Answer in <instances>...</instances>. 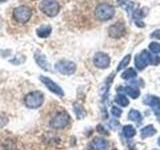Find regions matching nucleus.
I'll return each mask as SVG.
<instances>
[{
  "label": "nucleus",
  "mask_w": 160,
  "mask_h": 150,
  "mask_svg": "<svg viewBox=\"0 0 160 150\" xmlns=\"http://www.w3.org/2000/svg\"><path fill=\"white\" fill-rule=\"evenodd\" d=\"M39 9L48 17H55L60 11V5L57 0H42Z\"/></svg>",
  "instance_id": "4"
},
{
  "label": "nucleus",
  "mask_w": 160,
  "mask_h": 150,
  "mask_svg": "<svg viewBox=\"0 0 160 150\" xmlns=\"http://www.w3.org/2000/svg\"><path fill=\"white\" fill-rule=\"evenodd\" d=\"M55 69H56V71H58L60 74L72 75L76 71L77 66L73 61H71V60L61 59L55 64Z\"/></svg>",
  "instance_id": "6"
},
{
  "label": "nucleus",
  "mask_w": 160,
  "mask_h": 150,
  "mask_svg": "<svg viewBox=\"0 0 160 150\" xmlns=\"http://www.w3.org/2000/svg\"><path fill=\"white\" fill-rule=\"evenodd\" d=\"M73 110L78 119H81L85 116V110L83 108L82 105H80L79 103H74L73 105Z\"/></svg>",
  "instance_id": "21"
},
{
  "label": "nucleus",
  "mask_w": 160,
  "mask_h": 150,
  "mask_svg": "<svg viewBox=\"0 0 160 150\" xmlns=\"http://www.w3.org/2000/svg\"><path fill=\"white\" fill-rule=\"evenodd\" d=\"M135 67L138 70H143L146 68L147 65H158L160 63V57L158 55L150 54L147 50H143L141 53L137 54L134 59Z\"/></svg>",
  "instance_id": "1"
},
{
  "label": "nucleus",
  "mask_w": 160,
  "mask_h": 150,
  "mask_svg": "<svg viewBox=\"0 0 160 150\" xmlns=\"http://www.w3.org/2000/svg\"><path fill=\"white\" fill-rule=\"evenodd\" d=\"M13 18L17 23L20 24H24L28 22L30 18L32 16V10L29 6L26 5H21V6H18L13 10Z\"/></svg>",
  "instance_id": "5"
},
{
  "label": "nucleus",
  "mask_w": 160,
  "mask_h": 150,
  "mask_svg": "<svg viewBox=\"0 0 160 150\" xmlns=\"http://www.w3.org/2000/svg\"><path fill=\"white\" fill-rule=\"evenodd\" d=\"M155 133H156V129L154 128L153 125H147V126L142 128L141 131H140V135H141L142 139H145L147 137H151Z\"/></svg>",
  "instance_id": "15"
},
{
  "label": "nucleus",
  "mask_w": 160,
  "mask_h": 150,
  "mask_svg": "<svg viewBox=\"0 0 160 150\" xmlns=\"http://www.w3.org/2000/svg\"><path fill=\"white\" fill-rule=\"evenodd\" d=\"M70 123V116L67 112L61 111L50 120V127L53 129H63Z\"/></svg>",
  "instance_id": "7"
},
{
  "label": "nucleus",
  "mask_w": 160,
  "mask_h": 150,
  "mask_svg": "<svg viewBox=\"0 0 160 150\" xmlns=\"http://www.w3.org/2000/svg\"><path fill=\"white\" fill-rule=\"evenodd\" d=\"M108 145L109 144L107 140H105L104 138H101V137H98L93 140L90 146H91L93 150H107Z\"/></svg>",
  "instance_id": "13"
},
{
  "label": "nucleus",
  "mask_w": 160,
  "mask_h": 150,
  "mask_svg": "<svg viewBox=\"0 0 160 150\" xmlns=\"http://www.w3.org/2000/svg\"><path fill=\"white\" fill-rule=\"evenodd\" d=\"M97 130H98V132H99V133H104V134H106V133H107L106 131H104L103 127H102V126H100V125L97 127Z\"/></svg>",
  "instance_id": "27"
},
{
  "label": "nucleus",
  "mask_w": 160,
  "mask_h": 150,
  "mask_svg": "<svg viewBox=\"0 0 160 150\" xmlns=\"http://www.w3.org/2000/svg\"><path fill=\"white\" fill-rule=\"evenodd\" d=\"M130 60H131V55L130 54H128V55H126L121 61H120V63H119V65L117 66V71H120V70H122V69H124L125 67L127 66V65L129 64V62H130Z\"/></svg>",
  "instance_id": "22"
},
{
  "label": "nucleus",
  "mask_w": 160,
  "mask_h": 150,
  "mask_svg": "<svg viewBox=\"0 0 160 150\" xmlns=\"http://www.w3.org/2000/svg\"><path fill=\"white\" fill-rule=\"evenodd\" d=\"M94 14L99 21H107L114 16L115 8L109 3H100L95 8Z\"/></svg>",
  "instance_id": "3"
},
{
  "label": "nucleus",
  "mask_w": 160,
  "mask_h": 150,
  "mask_svg": "<svg viewBox=\"0 0 160 150\" xmlns=\"http://www.w3.org/2000/svg\"><path fill=\"white\" fill-rule=\"evenodd\" d=\"M52 32V27L48 24H44L36 29V34L39 38H47Z\"/></svg>",
  "instance_id": "14"
},
{
  "label": "nucleus",
  "mask_w": 160,
  "mask_h": 150,
  "mask_svg": "<svg viewBox=\"0 0 160 150\" xmlns=\"http://www.w3.org/2000/svg\"><path fill=\"white\" fill-rule=\"evenodd\" d=\"M114 150H115V149H114Z\"/></svg>",
  "instance_id": "32"
},
{
  "label": "nucleus",
  "mask_w": 160,
  "mask_h": 150,
  "mask_svg": "<svg viewBox=\"0 0 160 150\" xmlns=\"http://www.w3.org/2000/svg\"><path fill=\"white\" fill-rule=\"evenodd\" d=\"M158 145L160 146V137H159V139H158Z\"/></svg>",
  "instance_id": "29"
},
{
  "label": "nucleus",
  "mask_w": 160,
  "mask_h": 150,
  "mask_svg": "<svg viewBox=\"0 0 160 150\" xmlns=\"http://www.w3.org/2000/svg\"><path fill=\"white\" fill-rule=\"evenodd\" d=\"M143 103L151 107L156 114H160V97L153 96V95H145Z\"/></svg>",
  "instance_id": "11"
},
{
  "label": "nucleus",
  "mask_w": 160,
  "mask_h": 150,
  "mask_svg": "<svg viewBox=\"0 0 160 150\" xmlns=\"http://www.w3.org/2000/svg\"><path fill=\"white\" fill-rule=\"evenodd\" d=\"M126 32V28L123 23H115L108 28V35L113 39H119L123 37Z\"/></svg>",
  "instance_id": "10"
},
{
  "label": "nucleus",
  "mask_w": 160,
  "mask_h": 150,
  "mask_svg": "<svg viewBox=\"0 0 160 150\" xmlns=\"http://www.w3.org/2000/svg\"><path fill=\"white\" fill-rule=\"evenodd\" d=\"M34 60L38 66L41 68L44 71H50L51 70V66H50V63L48 62V60L46 58L44 54H42L41 52L36 51L34 53Z\"/></svg>",
  "instance_id": "12"
},
{
  "label": "nucleus",
  "mask_w": 160,
  "mask_h": 150,
  "mask_svg": "<svg viewBox=\"0 0 160 150\" xmlns=\"http://www.w3.org/2000/svg\"><path fill=\"white\" fill-rule=\"evenodd\" d=\"M148 48L149 50L154 54H160V43L158 42H151L148 45Z\"/></svg>",
  "instance_id": "23"
},
{
  "label": "nucleus",
  "mask_w": 160,
  "mask_h": 150,
  "mask_svg": "<svg viewBox=\"0 0 160 150\" xmlns=\"http://www.w3.org/2000/svg\"><path fill=\"white\" fill-rule=\"evenodd\" d=\"M111 114L114 117H120L122 115V110L118 107H116V106H113L111 108Z\"/></svg>",
  "instance_id": "25"
},
{
  "label": "nucleus",
  "mask_w": 160,
  "mask_h": 150,
  "mask_svg": "<svg viewBox=\"0 0 160 150\" xmlns=\"http://www.w3.org/2000/svg\"><path fill=\"white\" fill-rule=\"evenodd\" d=\"M154 150H157V149H154Z\"/></svg>",
  "instance_id": "31"
},
{
  "label": "nucleus",
  "mask_w": 160,
  "mask_h": 150,
  "mask_svg": "<svg viewBox=\"0 0 160 150\" xmlns=\"http://www.w3.org/2000/svg\"><path fill=\"white\" fill-rule=\"evenodd\" d=\"M39 79H40V81L46 86V88L49 90V91H51L52 93H54L55 95H57V96H59V97L64 96L63 89L60 87L57 83H55L51 78H49L47 76H44V75H40Z\"/></svg>",
  "instance_id": "8"
},
{
  "label": "nucleus",
  "mask_w": 160,
  "mask_h": 150,
  "mask_svg": "<svg viewBox=\"0 0 160 150\" xmlns=\"http://www.w3.org/2000/svg\"><path fill=\"white\" fill-rule=\"evenodd\" d=\"M128 119L131 120V121H133V122H136L137 124H140L142 122V115L138 111V110L131 109L129 114H128Z\"/></svg>",
  "instance_id": "16"
},
{
  "label": "nucleus",
  "mask_w": 160,
  "mask_h": 150,
  "mask_svg": "<svg viewBox=\"0 0 160 150\" xmlns=\"http://www.w3.org/2000/svg\"><path fill=\"white\" fill-rule=\"evenodd\" d=\"M25 60H26V58H25V56H23V55H16V56H14L13 59H10L9 61L10 63H12L14 65H19V64H22L25 62Z\"/></svg>",
  "instance_id": "24"
},
{
  "label": "nucleus",
  "mask_w": 160,
  "mask_h": 150,
  "mask_svg": "<svg viewBox=\"0 0 160 150\" xmlns=\"http://www.w3.org/2000/svg\"><path fill=\"white\" fill-rule=\"evenodd\" d=\"M151 37L157 39V40H160V29H157V30H155V31H153L151 33Z\"/></svg>",
  "instance_id": "26"
},
{
  "label": "nucleus",
  "mask_w": 160,
  "mask_h": 150,
  "mask_svg": "<svg viewBox=\"0 0 160 150\" xmlns=\"http://www.w3.org/2000/svg\"><path fill=\"white\" fill-rule=\"evenodd\" d=\"M115 102H116L118 105L122 107H126L129 105V100L128 98L123 94H117L116 97H115Z\"/></svg>",
  "instance_id": "19"
},
{
  "label": "nucleus",
  "mask_w": 160,
  "mask_h": 150,
  "mask_svg": "<svg viewBox=\"0 0 160 150\" xmlns=\"http://www.w3.org/2000/svg\"><path fill=\"white\" fill-rule=\"evenodd\" d=\"M2 24H3V20L1 17H0V29H1V27H2Z\"/></svg>",
  "instance_id": "28"
},
{
  "label": "nucleus",
  "mask_w": 160,
  "mask_h": 150,
  "mask_svg": "<svg viewBox=\"0 0 160 150\" xmlns=\"http://www.w3.org/2000/svg\"><path fill=\"white\" fill-rule=\"evenodd\" d=\"M159 122H160V116H159Z\"/></svg>",
  "instance_id": "30"
},
{
  "label": "nucleus",
  "mask_w": 160,
  "mask_h": 150,
  "mask_svg": "<svg viewBox=\"0 0 160 150\" xmlns=\"http://www.w3.org/2000/svg\"><path fill=\"white\" fill-rule=\"evenodd\" d=\"M122 133L125 138H132L135 134H136V130L131 125H126L122 129Z\"/></svg>",
  "instance_id": "18"
},
{
  "label": "nucleus",
  "mask_w": 160,
  "mask_h": 150,
  "mask_svg": "<svg viewBox=\"0 0 160 150\" xmlns=\"http://www.w3.org/2000/svg\"><path fill=\"white\" fill-rule=\"evenodd\" d=\"M136 76H137V72L135 71V69H133V68H128L127 70H125V71L121 74V77L125 80L133 79Z\"/></svg>",
  "instance_id": "20"
},
{
  "label": "nucleus",
  "mask_w": 160,
  "mask_h": 150,
  "mask_svg": "<svg viewBox=\"0 0 160 150\" xmlns=\"http://www.w3.org/2000/svg\"><path fill=\"white\" fill-rule=\"evenodd\" d=\"M93 64L99 69H106L110 65V57L104 52H97L93 57Z\"/></svg>",
  "instance_id": "9"
},
{
  "label": "nucleus",
  "mask_w": 160,
  "mask_h": 150,
  "mask_svg": "<svg viewBox=\"0 0 160 150\" xmlns=\"http://www.w3.org/2000/svg\"><path fill=\"white\" fill-rule=\"evenodd\" d=\"M44 102V94L39 90H34L27 93L24 97L25 106L29 109H38Z\"/></svg>",
  "instance_id": "2"
},
{
  "label": "nucleus",
  "mask_w": 160,
  "mask_h": 150,
  "mask_svg": "<svg viewBox=\"0 0 160 150\" xmlns=\"http://www.w3.org/2000/svg\"><path fill=\"white\" fill-rule=\"evenodd\" d=\"M124 92L126 93L128 96H130L133 99H137L140 96V90L135 88V87H130V86H126L124 87Z\"/></svg>",
  "instance_id": "17"
}]
</instances>
